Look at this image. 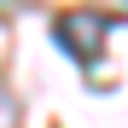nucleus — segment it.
Segmentation results:
<instances>
[{
  "instance_id": "f257e3e1",
  "label": "nucleus",
  "mask_w": 128,
  "mask_h": 128,
  "mask_svg": "<svg viewBox=\"0 0 128 128\" xmlns=\"http://www.w3.org/2000/svg\"><path fill=\"white\" fill-rule=\"evenodd\" d=\"M52 35H58V47L70 52V58L93 64V58H99V41H105V18H93V12H70Z\"/></svg>"
}]
</instances>
